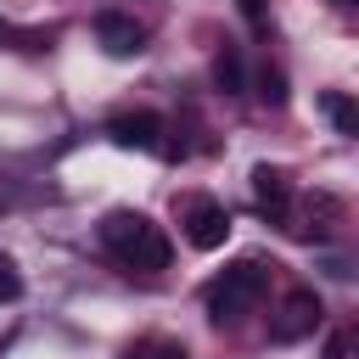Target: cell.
<instances>
[{"instance_id": "cell-1", "label": "cell", "mask_w": 359, "mask_h": 359, "mask_svg": "<svg viewBox=\"0 0 359 359\" xmlns=\"http://www.w3.org/2000/svg\"><path fill=\"white\" fill-rule=\"evenodd\" d=\"M101 247L118 252L129 269H168V236L135 208H112L101 219Z\"/></svg>"}, {"instance_id": "cell-5", "label": "cell", "mask_w": 359, "mask_h": 359, "mask_svg": "<svg viewBox=\"0 0 359 359\" xmlns=\"http://www.w3.org/2000/svg\"><path fill=\"white\" fill-rule=\"evenodd\" d=\"M95 39H101L107 56H140L146 50V28L129 11H101L95 17Z\"/></svg>"}, {"instance_id": "cell-11", "label": "cell", "mask_w": 359, "mask_h": 359, "mask_svg": "<svg viewBox=\"0 0 359 359\" xmlns=\"http://www.w3.org/2000/svg\"><path fill=\"white\" fill-rule=\"evenodd\" d=\"M129 359H185V342H140Z\"/></svg>"}, {"instance_id": "cell-13", "label": "cell", "mask_w": 359, "mask_h": 359, "mask_svg": "<svg viewBox=\"0 0 359 359\" xmlns=\"http://www.w3.org/2000/svg\"><path fill=\"white\" fill-rule=\"evenodd\" d=\"M320 359H348V331H331L325 337V353Z\"/></svg>"}, {"instance_id": "cell-4", "label": "cell", "mask_w": 359, "mask_h": 359, "mask_svg": "<svg viewBox=\"0 0 359 359\" xmlns=\"http://www.w3.org/2000/svg\"><path fill=\"white\" fill-rule=\"evenodd\" d=\"M320 314H325V309H320V297H314L309 286H297V292H286L280 314L269 320V337H275V342H303V337L320 325Z\"/></svg>"}, {"instance_id": "cell-7", "label": "cell", "mask_w": 359, "mask_h": 359, "mask_svg": "<svg viewBox=\"0 0 359 359\" xmlns=\"http://www.w3.org/2000/svg\"><path fill=\"white\" fill-rule=\"evenodd\" d=\"M252 196H258V208H264L269 219H286V208H292V180H286V168L258 163V168H252Z\"/></svg>"}, {"instance_id": "cell-8", "label": "cell", "mask_w": 359, "mask_h": 359, "mask_svg": "<svg viewBox=\"0 0 359 359\" xmlns=\"http://www.w3.org/2000/svg\"><path fill=\"white\" fill-rule=\"evenodd\" d=\"M213 84H219L224 95H241V90H247V67H241V50H236V45H224V50L213 56Z\"/></svg>"}, {"instance_id": "cell-2", "label": "cell", "mask_w": 359, "mask_h": 359, "mask_svg": "<svg viewBox=\"0 0 359 359\" xmlns=\"http://www.w3.org/2000/svg\"><path fill=\"white\" fill-rule=\"evenodd\" d=\"M264 286H269V264H264V258H236V264L202 292V303H208V314L224 325V320H241V314L264 297Z\"/></svg>"}, {"instance_id": "cell-10", "label": "cell", "mask_w": 359, "mask_h": 359, "mask_svg": "<svg viewBox=\"0 0 359 359\" xmlns=\"http://www.w3.org/2000/svg\"><path fill=\"white\" fill-rule=\"evenodd\" d=\"M258 101H264V107H286V73L269 67V62L258 67Z\"/></svg>"}, {"instance_id": "cell-9", "label": "cell", "mask_w": 359, "mask_h": 359, "mask_svg": "<svg viewBox=\"0 0 359 359\" xmlns=\"http://www.w3.org/2000/svg\"><path fill=\"white\" fill-rule=\"evenodd\" d=\"M320 107H325V118L337 123V135H359V107H353L342 90H325V95H320Z\"/></svg>"}, {"instance_id": "cell-14", "label": "cell", "mask_w": 359, "mask_h": 359, "mask_svg": "<svg viewBox=\"0 0 359 359\" xmlns=\"http://www.w3.org/2000/svg\"><path fill=\"white\" fill-rule=\"evenodd\" d=\"M331 6H353V0H331Z\"/></svg>"}, {"instance_id": "cell-6", "label": "cell", "mask_w": 359, "mask_h": 359, "mask_svg": "<svg viewBox=\"0 0 359 359\" xmlns=\"http://www.w3.org/2000/svg\"><path fill=\"white\" fill-rule=\"evenodd\" d=\"M107 135L123 146V151H163V118L157 112H118L107 123Z\"/></svg>"}, {"instance_id": "cell-3", "label": "cell", "mask_w": 359, "mask_h": 359, "mask_svg": "<svg viewBox=\"0 0 359 359\" xmlns=\"http://www.w3.org/2000/svg\"><path fill=\"white\" fill-rule=\"evenodd\" d=\"M180 230H185V241H191L196 252H213V247L230 241V213H224V202H213V196H191V202L180 208Z\"/></svg>"}, {"instance_id": "cell-15", "label": "cell", "mask_w": 359, "mask_h": 359, "mask_svg": "<svg viewBox=\"0 0 359 359\" xmlns=\"http://www.w3.org/2000/svg\"><path fill=\"white\" fill-rule=\"evenodd\" d=\"M0 39H6V22H0Z\"/></svg>"}, {"instance_id": "cell-12", "label": "cell", "mask_w": 359, "mask_h": 359, "mask_svg": "<svg viewBox=\"0 0 359 359\" xmlns=\"http://www.w3.org/2000/svg\"><path fill=\"white\" fill-rule=\"evenodd\" d=\"M11 297H22V275H17V264L0 252V303H11Z\"/></svg>"}]
</instances>
